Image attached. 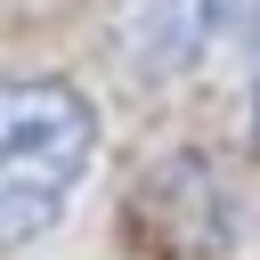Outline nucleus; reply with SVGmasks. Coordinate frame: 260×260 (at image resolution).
I'll use <instances>...</instances> for the list:
<instances>
[{
	"label": "nucleus",
	"instance_id": "3",
	"mask_svg": "<svg viewBox=\"0 0 260 260\" xmlns=\"http://www.w3.org/2000/svg\"><path fill=\"white\" fill-rule=\"evenodd\" d=\"M260 0H114V49L146 81L203 73L236 24H252Z\"/></svg>",
	"mask_w": 260,
	"mask_h": 260
},
{
	"label": "nucleus",
	"instance_id": "4",
	"mask_svg": "<svg viewBox=\"0 0 260 260\" xmlns=\"http://www.w3.org/2000/svg\"><path fill=\"white\" fill-rule=\"evenodd\" d=\"M244 106H252V138H260V8H252V98Z\"/></svg>",
	"mask_w": 260,
	"mask_h": 260
},
{
	"label": "nucleus",
	"instance_id": "1",
	"mask_svg": "<svg viewBox=\"0 0 260 260\" xmlns=\"http://www.w3.org/2000/svg\"><path fill=\"white\" fill-rule=\"evenodd\" d=\"M98 154V106L57 73L0 81V252L49 236Z\"/></svg>",
	"mask_w": 260,
	"mask_h": 260
},
{
	"label": "nucleus",
	"instance_id": "2",
	"mask_svg": "<svg viewBox=\"0 0 260 260\" xmlns=\"http://www.w3.org/2000/svg\"><path fill=\"white\" fill-rule=\"evenodd\" d=\"M122 236L146 260H228L236 252V195L211 154H171L122 211Z\"/></svg>",
	"mask_w": 260,
	"mask_h": 260
}]
</instances>
